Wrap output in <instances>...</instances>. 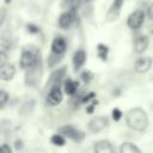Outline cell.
I'll return each mask as SVG.
<instances>
[{"instance_id": "13", "label": "cell", "mask_w": 153, "mask_h": 153, "mask_svg": "<svg viewBox=\"0 0 153 153\" xmlns=\"http://www.w3.org/2000/svg\"><path fill=\"white\" fill-rule=\"evenodd\" d=\"M16 74V67L12 63H6L0 68V78L4 81H10Z\"/></svg>"}, {"instance_id": "5", "label": "cell", "mask_w": 153, "mask_h": 153, "mask_svg": "<svg viewBox=\"0 0 153 153\" xmlns=\"http://www.w3.org/2000/svg\"><path fill=\"white\" fill-rule=\"evenodd\" d=\"M108 124H109V120L105 116H97L88 122V130L92 133H99L103 129H105Z\"/></svg>"}, {"instance_id": "22", "label": "cell", "mask_w": 153, "mask_h": 153, "mask_svg": "<svg viewBox=\"0 0 153 153\" xmlns=\"http://www.w3.org/2000/svg\"><path fill=\"white\" fill-rule=\"evenodd\" d=\"M7 100H8V93H7L6 91L1 90V91H0V105H1V108L6 104Z\"/></svg>"}, {"instance_id": "8", "label": "cell", "mask_w": 153, "mask_h": 153, "mask_svg": "<svg viewBox=\"0 0 153 153\" xmlns=\"http://www.w3.org/2000/svg\"><path fill=\"white\" fill-rule=\"evenodd\" d=\"M66 49H67V44H66L65 38L59 36V37H55L53 39V42H51V51H53V54L62 56L65 54Z\"/></svg>"}, {"instance_id": "11", "label": "cell", "mask_w": 153, "mask_h": 153, "mask_svg": "<svg viewBox=\"0 0 153 153\" xmlns=\"http://www.w3.org/2000/svg\"><path fill=\"white\" fill-rule=\"evenodd\" d=\"M123 2L124 0H114L109 11H108V14H106V19L108 20H114L116 19L118 16H120V12H121V8L123 6Z\"/></svg>"}, {"instance_id": "7", "label": "cell", "mask_w": 153, "mask_h": 153, "mask_svg": "<svg viewBox=\"0 0 153 153\" xmlns=\"http://www.w3.org/2000/svg\"><path fill=\"white\" fill-rule=\"evenodd\" d=\"M63 99V93L59 86H53L47 96V102L50 105H57L62 102Z\"/></svg>"}, {"instance_id": "6", "label": "cell", "mask_w": 153, "mask_h": 153, "mask_svg": "<svg viewBox=\"0 0 153 153\" xmlns=\"http://www.w3.org/2000/svg\"><path fill=\"white\" fill-rule=\"evenodd\" d=\"M38 69H41V62L27 68V72H26V84L27 85H36L38 81H39V78L42 75V72L38 73Z\"/></svg>"}, {"instance_id": "26", "label": "cell", "mask_w": 153, "mask_h": 153, "mask_svg": "<svg viewBox=\"0 0 153 153\" xmlns=\"http://www.w3.org/2000/svg\"><path fill=\"white\" fill-rule=\"evenodd\" d=\"M147 17H148L151 20H153V4L149 5L148 8H147Z\"/></svg>"}, {"instance_id": "20", "label": "cell", "mask_w": 153, "mask_h": 153, "mask_svg": "<svg viewBox=\"0 0 153 153\" xmlns=\"http://www.w3.org/2000/svg\"><path fill=\"white\" fill-rule=\"evenodd\" d=\"M97 51H98V56H99L102 60H106V56H108V47H106V45H104V44H98Z\"/></svg>"}, {"instance_id": "28", "label": "cell", "mask_w": 153, "mask_h": 153, "mask_svg": "<svg viewBox=\"0 0 153 153\" xmlns=\"http://www.w3.org/2000/svg\"><path fill=\"white\" fill-rule=\"evenodd\" d=\"M27 30H29V31H31V32H38V31H39V29H38V27L32 26V25H29V26H27Z\"/></svg>"}, {"instance_id": "3", "label": "cell", "mask_w": 153, "mask_h": 153, "mask_svg": "<svg viewBox=\"0 0 153 153\" xmlns=\"http://www.w3.org/2000/svg\"><path fill=\"white\" fill-rule=\"evenodd\" d=\"M57 133H60L65 137H69V139H72L73 141H76V142H81L85 139L84 131L76 129L73 126H63V127L57 129Z\"/></svg>"}, {"instance_id": "18", "label": "cell", "mask_w": 153, "mask_h": 153, "mask_svg": "<svg viewBox=\"0 0 153 153\" xmlns=\"http://www.w3.org/2000/svg\"><path fill=\"white\" fill-rule=\"evenodd\" d=\"M120 152L121 153H140L141 151L139 147H136L131 142H123L120 147Z\"/></svg>"}, {"instance_id": "29", "label": "cell", "mask_w": 153, "mask_h": 153, "mask_svg": "<svg viewBox=\"0 0 153 153\" xmlns=\"http://www.w3.org/2000/svg\"><path fill=\"white\" fill-rule=\"evenodd\" d=\"M152 81H153V78H152Z\"/></svg>"}, {"instance_id": "17", "label": "cell", "mask_w": 153, "mask_h": 153, "mask_svg": "<svg viewBox=\"0 0 153 153\" xmlns=\"http://www.w3.org/2000/svg\"><path fill=\"white\" fill-rule=\"evenodd\" d=\"M63 76H65V69H63V68L57 69L56 72H54V73L51 74V78H50V84H53L51 87H53V86H59L60 82L62 81V78H63Z\"/></svg>"}, {"instance_id": "2", "label": "cell", "mask_w": 153, "mask_h": 153, "mask_svg": "<svg viewBox=\"0 0 153 153\" xmlns=\"http://www.w3.org/2000/svg\"><path fill=\"white\" fill-rule=\"evenodd\" d=\"M41 62V53L36 47H27L23 50L20 57V67L27 69Z\"/></svg>"}, {"instance_id": "10", "label": "cell", "mask_w": 153, "mask_h": 153, "mask_svg": "<svg viewBox=\"0 0 153 153\" xmlns=\"http://www.w3.org/2000/svg\"><path fill=\"white\" fill-rule=\"evenodd\" d=\"M148 44H149L148 37L146 35H139L134 39V51L136 54H141L148 48Z\"/></svg>"}, {"instance_id": "16", "label": "cell", "mask_w": 153, "mask_h": 153, "mask_svg": "<svg viewBox=\"0 0 153 153\" xmlns=\"http://www.w3.org/2000/svg\"><path fill=\"white\" fill-rule=\"evenodd\" d=\"M63 90H65V92L67 94L73 96V94H75V92L78 90V82L76 81H73L71 79H67L65 81V84H63Z\"/></svg>"}, {"instance_id": "25", "label": "cell", "mask_w": 153, "mask_h": 153, "mask_svg": "<svg viewBox=\"0 0 153 153\" xmlns=\"http://www.w3.org/2000/svg\"><path fill=\"white\" fill-rule=\"evenodd\" d=\"M122 111L120 110V109H114L112 110V118L115 120V121H120L121 120V117H122Z\"/></svg>"}, {"instance_id": "19", "label": "cell", "mask_w": 153, "mask_h": 153, "mask_svg": "<svg viewBox=\"0 0 153 153\" xmlns=\"http://www.w3.org/2000/svg\"><path fill=\"white\" fill-rule=\"evenodd\" d=\"M50 141H51V143L53 145H55V146H63L65 145V136L63 135H61L60 133H56V134H54L53 136H51V139H50Z\"/></svg>"}, {"instance_id": "1", "label": "cell", "mask_w": 153, "mask_h": 153, "mask_svg": "<svg viewBox=\"0 0 153 153\" xmlns=\"http://www.w3.org/2000/svg\"><path fill=\"white\" fill-rule=\"evenodd\" d=\"M126 124L136 131H143L148 126V117L145 110L141 108L130 109L126 114Z\"/></svg>"}, {"instance_id": "4", "label": "cell", "mask_w": 153, "mask_h": 153, "mask_svg": "<svg viewBox=\"0 0 153 153\" xmlns=\"http://www.w3.org/2000/svg\"><path fill=\"white\" fill-rule=\"evenodd\" d=\"M145 20V13L141 10H136L134 12H131L127 19V25L129 29L131 30H137L141 27V25L143 24Z\"/></svg>"}, {"instance_id": "15", "label": "cell", "mask_w": 153, "mask_h": 153, "mask_svg": "<svg viewBox=\"0 0 153 153\" xmlns=\"http://www.w3.org/2000/svg\"><path fill=\"white\" fill-rule=\"evenodd\" d=\"M85 61H86V53H85L84 50H81V49H80V50H76V51L74 53V55H73L74 69H75V71L80 69V68L84 66Z\"/></svg>"}, {"instance_id": "27", "label": "cell", "mask_w": 153, "mask_h": 153, "mask_svg": "<svg viewBox=\"0 0 153 153\" xmlns=\"http://www.w3.org/2000/svg\"><path fill=\"white\" fill-rule=\"evenodd\" d=\"M0 149L4 152V153H11V147L8 146V145H6V143H4V145H1V147H0Z\"/></svg>"}, {"instance_id": "14", "label": "cell", "mask_w": 153, "mask_h": 153, "mask_svg": "<svg viewBox=\"0 0 153 153\" xmlns=\"http://www.w3.org/2000/svg\"><path fill=\"white\" fill-rule=\"evenodd\" d=\"M93 149L97 153H114L115 152V148L112 147V145L106 140L97 141L93 146Z\"/></svg>"}, {"instance_id": "23", "label": "cell", "mask_w": 153, "mask_h": 153, "mask_svg": "<svg viewBox=\"0 0 153 153\" xmlns=\"http://www.w3.org/2000/svg\"><path fill=\"white\" fill-rule=\"evenodd\" d=\"M11 49V42L7 39V38H2L1 39V50H10Z\"/></svg>"}, {"instance_id": "9", "label": "cell", "mask_w": 153, "mask_h": 153, "mask_svg": "<svg viewBox=\"0 0 153 153\" xmlns=\"http://www.w3.org/2000/svg\"><path fill=\"white\" fill-rule=\"evenodd\" d=\"M151 67H152V59L149 56L139 57L134 65V69L137 73H146L147 71H149Z\"/></svg>"}, {"instance_id": "21", "label": "cell", "mask_w": 153, "mask_h": 153, "mask_svg": "<svg viewBox=\"0 0 153 153\" xmlns=\"http://www.w3.org/2000/svg\"><path fill=\"white\" fill-rule=\"evenodd\" d=\"M81 79H82V81H84V82L88 84V82L93 79V74H92L90 71H84V72L81 73Z\"/></svg>"}, {"instance_id": "12", "label": "cell", "mask_w": 153, "mask_h": 153, "mask_svg": "<svg viewBox=\"0 0 153 153\" xmlns=\"http://www.w3.org/2000/svg\"><path fill=\"white\" fill-rule=\"evenodd\" d=\"M74 12L75 11H72L71 10L68 12H63L60 16V18H59V25H60V27H62V29L71 27V25L74 22Z\"/></svg>"}, {"instance_id": "24", "label": "cell", "mask_w": 153, "mask_h": 153, "mask_svg": "<svg viewBox=\"0 0 153 153\" xmlns=\"http://www.w3.org/2000/svg\"><path fill=\"white\" fill-rule=\"evenodd\" d=\"M6 60H7V51L1 50L0 51V68L6 65Z\"/></svg>"}]
</instances>
